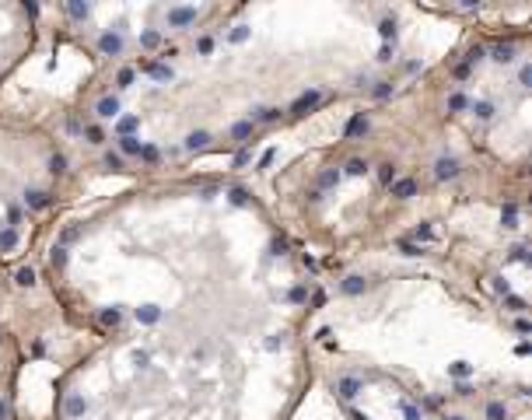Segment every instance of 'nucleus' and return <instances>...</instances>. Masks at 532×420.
Masks as SVG:
<instances>
[{
    "instance_id": "obj_1",
    "label": "nucleus",
    "mask_w": 532,
    "mask_h": 420,
    "mask_svg": "<svg viewBox=\"0 0 532 420\" xmlns=\"http://www.w3.org/2000/svg\"><path fill=\"white\" fill-rule=\"evenodd\" d=\"M18 14H21V7H0V25H4V21H11V18H18ZM25 28H32V18H28V21L21 18L18 25L0 28V77H4L7 70L21 60V49H25Z\"/></svg>"
},
{
    "instance_id": "obj_2",
    "label": "nucleus",
    "mask_w": 532,
    "mask_h": 420,
    "mask_svg": "<svg viewBox=\"0 0 532 420\" xmlns=\"http://www.w3.org/2000/svg\"><path fill=\"white\" fill-rule=\"evenodd\" d=\"M14 347L7 340V333H0V420H18L14 413V392H11V375H14Z\"/></svg>"
}]
</instances>
